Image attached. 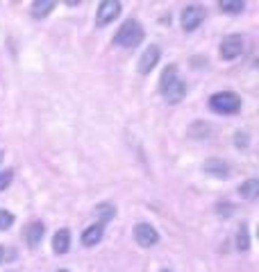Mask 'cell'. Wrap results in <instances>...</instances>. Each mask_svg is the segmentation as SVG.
Here are the masks:
<instances>
[{"label":"cell","instance_id":"1","mask_svg":"<svg viewBox=\"0 0 259 272\" xmlns=\"http://www.w3.org/2000/svg\"><path fill=\"white\" fill-rule=\"evenodd\" d=\"M159 91L164 93L168 102H180L187 96V84L178 77V68L175 66H168L162 73V80H159Z\"/></svg>","mask_w":259,"mask_h":272},{"label":"cell","instance_id":"2","mask_svg":"<svg viewBox=\"0 0 259 272\" xmlns=\"http://www.w3.org/2000/svg\"><path fill=\"white\" fill-rule=\"evenodd\" d=\"M143 41V27L139 21H125L119 27V32L114 34V46H121V48H136L139 43Z\"/></svg>","mask_w":259,"mask_h":272},{"label":"cell","instance_id":"3","mask_svg":"<svg viewBox=\"0 0 259 272\" xmlns=\"http://www.w3.org/2000/svg\"><path fill=\"white\" fill-rule=\"evenodd\" d=\"M209 107L211 111L225 113V116L227 113H237L241 109V98L237 93H232V91H221V93H214L209 98Z\"/></svg>","mask_w":259,"mask_h":272},{"label":"cell","instance_id":"4","mask_svg":"<svg viewBox=\"0 0 259 272\" xmlns=\"http://www.w3.org/2000/svg\"><path fill=\"white\" fill-rule=\"evenodd\" d=\"M121 14V2L116 0H103L96 9V25L98 27H105L109 23H114V18H119Z\"/></svg>","mask_w":259,"mask_h":272},{"label":"cell","instance_id":"5","mask_svg":"<svg viewBox=\"0 0 259 272\" xmlns=\"http://www.w3.org/2000/svg\"><path fill=\"white\" fill-rule=\"evenodd\" d=\"M180 21H182V27L187 30V32H194L195 27H200V23L205 21V9H202V7H198V5L184 7Z\"/></svg>","mask_w":259,"mask_h":272},{"label":"cell","instance_id":"6","mask_svg":"<svg viewBox=\"0 0 259 272\" xmlns=\"http://www.w3.org/2000/svg\"><path fill=\"white\" fill-rule=\"evenodd\" d=\"M243 48H246V41H243V37H239V34H230V37H225L221 41V57L223 59H237L239 54L243 53Z\"/></svg>","mask_w":259,"mask_h":272},{"label":"cell","instance_id":"7","mask_svg":"<svg viewBox=\"0 0 259 272\" xmlns=\"http://www.w3.org/2000/svg\"><path fill=\"white\" fill-rule=\"evenodd\" d=\"M134 238H136V243H139L141 247H152V245H157L159 234H157V229L152 227V224L139 222V224L134 227Z\"/></svg>","mask_w":259,"mask_h":272},{"label":"cell","instance_id":"8","mask_svg":"<svg viewBox=\"0 0 259 272\" xmlns=\"http://www.w3.org/2000/svg\"><path fill=\"white\" fill-rule=\"evenodd\" d=\"M157 61H159V48H157V46L146 48L143 50V54H141V59H139V73L148 75L157 66Z\"/></svg>","mask_w":259,"mask_h":272},{"label":"cell","instance_id":"9","mask_svg":"<svg viewBox=\"0 0 259 272\" xmlns=\"http://www.w3.org/2000/svg\"><path fill=\"white\" fill-rule=\"evenodd\" d=\"M202 170L211 177H218V179H225L230 175V165L225 163L223 159H207L205 165H202Z\"/></svg>","mask_w":259,"mask_h":272},{"label":"cell","instance_id":"10","mask_svg":"<svg viewBox=\"0 0 259 272\" xmlns=\"http://www.w3.org/2000/svg\"><path fill=\"white\" fill-rule=\"evenodd\" d=\"M43 234H46V227H43V222H30L25 227V240H27V245L30 247H37L39 243H41Z\"/></svg>","mask_w":259,"mask_h":272},{"label":"cell","instance_id":"11","mask_svg":"<svg viewBox=\"0 0 259 272\" xmlns=\"http://www.w3.org/2000/svg\"><path fill=\"white\" fill-rule=\"evenodd\" d=\"M103 224L98 222V224H91V227H86L84 234H82V245L86 247H93L100 243V238H103Z\"/></svg>","mask_w":259,"mask_h":272},{"label":"cell","instance_id":"12","mask_svg":"<svg viewBox=\"0 0 259 272\" xmlns=\"http://www.w3.org/2000/svg\"><path fill=\"white\" fill-rule=\"evenodd\" d=\"M70 247V231L68 229H60L53 236V252L55 254H66Z\"/></svg>","mask_w":259,"mask_h":272},{"label":"cell","instance_id":"13","mask_svg":"<svg viewBox=\"0 0 259 272\" xmlns=\"http://www.w3.org/2000/svg\"><path fill=\"white\" fill-rule=\"evenodd\" d=\"M257 193H259V181L257 179H248L239 186V195H241L243 200H255L257 198Z\"/></svg>","mask_w":259,"mask_h":272},{"label":"cell","instance_id":"14","mask_svg":"<svg viewBox=\"0 0 259 272\" xmlns=\"http://www.w3.org/2000/svg\"><path fill=\"white\" fill-rule=\"evenodd\" d=\"M53 9H55L53 0H34V2H32V16H37V18L48 16Z\"/></svg>","mask_w":259,"mask_h":272},{"label":"cell","instance_id":"15","mask_svg":"<svg viewBox=\"0 0 259 272\" xmlns=\"http://www.w3.org/2000/svg\"><path fill=\"white\" fill-rule=\"evenodd\" d=\"M96 216H98V220H100V224H105L107 220H112L114 216H116V207L109 204V202L98 204V207H96Z\"/></svg>","mask_w":259,"mask_h":272},{"label":"cell","instance_id":"16","mask_svg":"<svg viewBox=\"0 0 259 272\" xmlns=\"http://www.w3.org/2000/svg\"><path fill=\"white\" fill-rule=\"evenodd\" d=\"M218 7H221V11H225V14H239V11H243L246 5H243L241 0H221Z\"/></svg>","mask_w":259,"mask_h":272},{"label":"cell","instance_id":"17","mask_svg":"<svg viewBox=\"0 0 259 272\" xmlns=\"http://www.w3.org/2000/svg\"><path fill=\"white\" fill-rule=\"evenodd\" d=\"M237 247L241 252H246L250 247V236H248V227H246V224H241L237 231Z\"/></svg>","mask_w":259,"mask_h":272},{"label":"cell","instance_id":"18","mask_svg":"<svg viewBox=\"0 0 259 272\" xmlns=\"http://www.w3.org/2000/svg\"><path fill=\"white\" fill-rule=\"evenodd\" d=\"M11 224H14V216H11L9 211H5V209H0V231L9 229Z\"/></svg>","mask_w":259,"mask_h":272},{"label":"cell","instance_id":"19","mask_svg":"<svg viewBox=\"0 0 259 272\" xmlns=\"http://www.w3.org/2000/svg\"><path fill=\"white\" fill-rule=\"evenodd\" d=\"M11 179H14V172H11V170L0 172V191H5V188L11 184Z\"/></svg>","mask_w":259,"mask_h":272},{"label":"cell","instance_id":"20","mask_svg":"<svg viewBox=\"0 0 259 272\" xmlns=\"http://www.w3.org/2000/svg\"><path fill=\"white\" fill-rule=\"evenodd\" d=\"M234 143H237V148H248V134H246V132H239L237 139H234Z\"/></svg>","mask_w":259,"mask_h":272},{"label":"cell","instance_id":"21","mask_svg":"<svg viewBox=\"0 0 259 272\" xmlns=\"http://www.w3.org/2000/svg\"><path fill=\"white\" fill-rule=\"evenodd\" d=\"M232 209L234 207H232V204H227V202L225 204H218V214H221V216H230V214H232Z\"/></svg>","mask_w":259,"mask_h":272},{"label":"cell","instance_id":"22","mask_svg":"<svg viewBox=\"0 0 259 272\" xmlns=\"http://www.w3.org/2000/svg\"><path fill=\"white\" fill-rule=\"evenodd\" d=\"M2 254H5V252H2V247H0V263H2Z\"/></svg>","mask_w":259,"mask_h":272},{"label":"cell","instance_id":"23","mask_svg":"<svg viewBox=\"0 0 259 272\" xmlns=\"http://www.w3.org/2000/svg\"><path fill=\"white\" fill-rule=\"evenodd\" d=\"M57 272H68V270H57Z\"/></svg>","mask_w":259,"mask_h":272},{"label":"cell","instance_id":"24","mask_svg":"<svg viewBox=\"0 0 259 272\" xmlns=\"http://www.w3.org/2000/svg\"><path fill=\"white\" fill-rule=\"evenodd\" d=\"M0 161H2V152H0Z\"/></svg>","mask_w":259,"mask_h":272},{"label":"cell","instance_id":"25","mask_svg":"<svg viewBox=\"0 0 259 272\" xmlns=\"http://www.w3.org/2000/svg\"><path fill=\"white\" fill-rule=\"evenodd\" d=\"M162 272H171V270H162Z\"/></svg>","mask_w":259,"mask_h":272}]
</instances>
